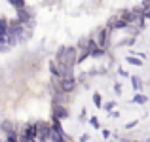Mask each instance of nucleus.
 I'll use <instances>...</instances> for the list:
<instances>
[{
  "label": "nucleus",
  "mask_w": 150,
  "mask_h": 142,
  "mask_svg": "<svg viewBox=\"0 0 150 142\" xmlns=\"http://www.w3.org/2000/svg\"><path fill=\"white\" fill-rule=\"evenodd\" d=\"M61 89L65 93H70L74 89V78H63L61 80Z\"/></svg>",
  "instance_id": "nucleus-1"
},
{
  "label": "nucleus",
  "mask_w": 150,
  "mask_h": 142,
  "mask_svg": "<svg viewBox=\"0 0 150 142\" xmlns=\"http://www.w3.org/2000/svg\"><path fill=\"white\" fill-rule=\"evenodd\" d=\"M125 61H127V63H131V65H137V66H141V65H143V61H139V57H127Z\"/></svg>",
  "instance_id": "nucleus-2"
},
{
  "label": "nucleus",
  "mask_w": 150,
  "mask_h": 142,
  "mask_svg": "<svg viewBox=\"0 0 150 142\" xmlns=\"http://www.w3.org/2000/svg\"><path fill=\"white\" fill-rule=\"evenodd\" d=\"M133 85H135V89H141V87H143L141 80H139V78H135V76H133Z\"/></svg>",
  "instance_id": "nucleus-4"
},
{
  "label": "nucleus",
  "mask_w": 150,
  "mask_h": 142,
  "mask_svg": "<svg viewBox=\"0 0 150 142\" xmlns=\"http://www.w3.org/2000/svg\"><path fill=\"white\" fill-rule=\"evenodd\" d=\"M135 102H139V104H144V102H146V97H144V95H137V97H135Z\"/></svg>",
  "instance_id": "nucleus-3"
}]
</instances>
